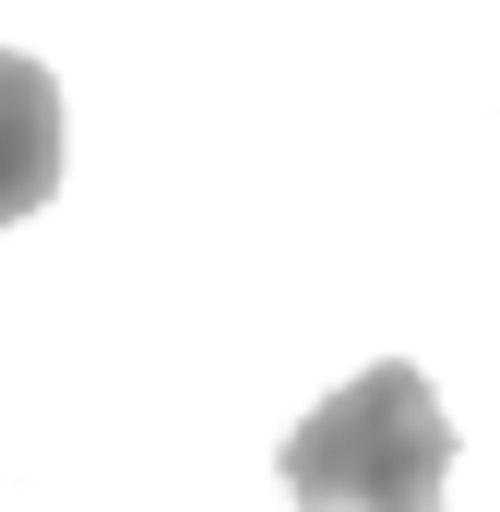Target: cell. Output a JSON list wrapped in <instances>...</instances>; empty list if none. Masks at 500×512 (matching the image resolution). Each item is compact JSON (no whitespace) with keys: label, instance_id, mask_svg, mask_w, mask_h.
<instances>
[{"label":"cell","instance_id":"1","mask_svg":"<svg viewBox=\"0 0 500 512\" xmlns=\"http://www.w3.org/2000/svg\"><path fill=\"white\" fill-rule=\"evenodd\" d=\"M441 489H453V417L405 358L358 370L286 441V501L298 512H441Z\"/></svg>","mask_w":500,"mask_h":512},{"label":"cell","instance_id":"2","mask_svg":"<svg viewBox=\"0 0 500 512\" xmlns=\"http://www.w3.org/2000/svg\"><path fill=\"white\" fill-rule=\"evenodd\" d=\"M48 191H60V84L24 48H0V227L36 215Z\"/></svg>","mask_w":500,"mask_h":512}]
</instances>
